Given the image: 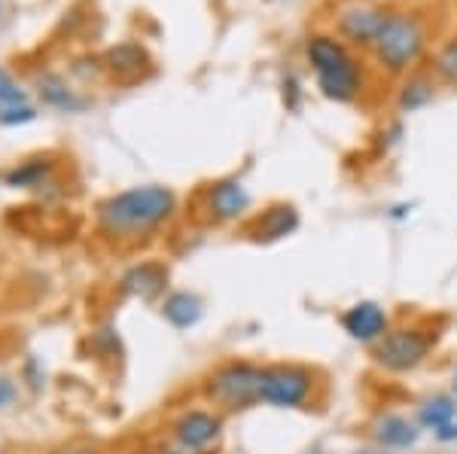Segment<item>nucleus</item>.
Returning a JSON list of instances; mask_svg holds the SVG:
<instances>
[{"label": "nucleus", "mask_w": 457, "mask_h": 454, "mask_svg": "<svg viewBox=\"0 0 457 454\" xmlns=\"http://www.w3.org/2000/svg\"><path fill=\"white\" fill-rule=\"evenodd\" d=\"M452 421H457V397H452V393H433V397L418 402L415 424L427 433H436Z\"/></svg>", "instance_id": "19"}, {"label": "nucleus", "mask_w": 457, "mask_h": 454, "mask_svg": "<svg viewBox=\"0 0 457 454\" xmlns=\"http://www.w3.org/2000/svg\"><path fill=\"white\" fill-rule=\"evenodd\" d=\"M150 454H217V451H187V449H180V445H174V442H159V445H153Z\"/></svg>", "instance_id": "26"}, {"label": "nucleus", "mask_w": 457, "mask_h": 454, "mask_svg": "<svg viewBox=\"0 0 457 454\" xmlns=\"http://www.w3.org/2000/svg\"><path fill=\"white\" fill-rule=\"evenodd\" d=\"M37 120V110L31 104H21V107H10L0 113V126L12 128V126H28V122Z\"/></svg>", "instance_id": "23"}, {"label": "nucleus", "mask_w": 457, "mask_h": 454, "mask_svg": "<svg viewBox=\"0 0 457 454\" xmlns=\"http://www.w3.org/2000/svg\"><path fill=\"white\" fill-rule=\"evenodd\" d=\"M168 287H171V272L162 260L131 262L116 281V290L135 302H162Z\"/></svg>", "instance_id": "11"}, {"label": "nucleus", "mask_w": 457, "mask_h": 454, "mask_svg": "<svg viewBox=\"0 0 457 454\" xmlns=\"http://www.w3.org/2000/svg\"><path fill=\"white\" fill-rule=\"evenodd\" d=\"M253 208V195L238 177H217L204 183L195 195V217L204 226H232L247 219Z\"/></svg>", "instance_id": "7"}, {"label": "nucleus", "mask_w": 457, "mask_h": 454, "mask_svg": "<svg viewBox=\"0 0 457 454\" xmlns=\"http://www.w3.org/2000/svg\"><path fill=\"white\" fill-rule=\"evenodd\" d=\"M46 454H101V449H95V445H62V449H53Z\"/></svg>", "instance_id": "27"}, {"label": "nucleus", "mask_w": 457, "mask_h": 454, "mask_svg": "<svg viewBox=\"0 0 457 454\" xmlns=\"http://www.w3.org/2000/svg\"><path fill=\"white\" fill-rule=\"evenodd\" d=\"M305 454H323V451H305Z\"/></svg>", "instance_id": "32"}, {"label": "nucleus", "mask_w": 457, "mask_h": 454, "mask_svg": "<svg viewBox=\"0 0 457 454\" xmlns=\"http://www.w3.org/2000/svg\"><path fill=\"white\" fill-rule=\"evenodd\" d=\"M302 55L314 77L317 92L333 104H357L370 92V68L363 53L333 31H312L302 40Z\"/></svg>", "instance_id": "2"}, {"label": "nucleus", "mask_w": 457, "mask_h": 454, "mask_svg": "<svg viewBox=\"0 0 457 454\" xmlns=\"http://www.w3.org/2000/svg\"><path fill=\"white\" fill-rule=\"evenodd\" d=\"M433 49V25L421 10H405V6H390L385 25L375 37L370 64L385 77L403 79L405 73L424 68Z\"/></svg>", "instance_id": "3"}, {"label": "nucleus", "mask_w": 457, "mask_h": 454, "mask_svg": "<svg viewBox=\"0 0 457 454\" xmlns=\"http://www.w3.org/2000/svg\"><path fill=\"white\" fill-rule=\"evenodd\" d=\"M411 214V204H394L390 208V219H405Z\"/></svg>", "instance_id": "29"}, {"label": "nucleus", "mask_w": 457, "mask_h": 454, "mask_svg": "<svg viewBox=\"0 0 457 454\" xmlns=\"http://www.w3.org/2000/svg\"><path fill=\"white\" fill-rule=\"evenodd\" d=\"M436 92H439V83L433 79V73L427 70V64L411 73H405L394 92L396 113L409 116V113H418V110L430 107L433 101H436Z\"/></svg>", "instance_id": "15"}, {"label": "nucleus", "mask_w": 457, "mask_h": 454, "mask_svg": "<svg viewBox=\"0 0 457 454\" xmlns=\"http://www.w3.org/2000/svg\"><path fill=\"white\" fill-rule=\"evenodd\" d=\"M16 397H19L16 382H12V378H0V412H4V409H10L12 402H16Z\"/></svg>", "instance_id": "25"}, {"label": "nucleus", "mask_w": 457, "mask_h": 454, "mask_svg": "<svg viewBox=\"0 0 457 454\" xmlns=\"http://www.w3.org/2000/svg\"><path fill=\"white\" fill-rule=\"evenodd\" d=\"M427 70L433 73V79L442 86V89L457 92V34L442 40L436 49L430 53V62H427Z\"/></svg>", "instance_id": "20"}, {"label": "nucleus", "mask_w": 457, "mask_h": 454, "mask_svg": "<svg viewBox=\"0 0 457 454\" xmlns=\"http://www.w3.org/2000/svg\"><path fill=\"white\" fill-rule=\"evenodd\" d=\"M452 397H457V366H454V376H452Z\"/></svg>", "instance_id": "30"}, {"label": "nucleus", "mask_w": 457, "mask_h": 454, "mask_svg": "<svg viewBox=\"0 0 457 454\" xmlns=\"http://www.w3.org/2000/svg\"><path fill=\"white\" fill-rule=\"evenodd\" d=\"M387 12L390 4H381V0H342L333 10V28L329 31L366 55L381 31V25H385Z\"/></svg>", "instance_id": "8"}, {"label": "nucleus", "mask_w": 457, "mask_h": 454, "mask_svg": "<svg viewBox=\"0 0 457 454\" xmlns=\"http://www.w3.org/2000/svg\"><path fill=\"white\" fill-rule=\"evenodd\" d=\"M424 430L415 418H405L400 412H378L370 424V439L381 451H405L421 439Z\"/></svg>", "instance_id": "13"}, {"label": "nucleus", "mask_w": 457, "mask_h": 454, "mask_svg": "<svg viewBox=\"0 0 457 454\" xmlns=\"http://www.w3.org/2000/svg\"><path fill=\"white\" fill-rule=\"evenodd\" d=\"M302 226V214L293 202H271L245 223V238L253 244H278V241L296 235Z\"/></svg>", "instance_id": "10"}, {"label": "nucleus", "mask_w": 457, "mask_h": 454, "mask_svg": "<svg viewBox=\"0 0 457 454\" xmlns=\"http://www.w3.org/2000/svg\"><path fill=\"white\" fill-rule=\"evenodd\" d=\"M323 376L320 369L296 360L265 363L262 387H260V406L287 409V412H308L320 402Z\"/></svg>", "instance_id": "5"}, {"label": "nucleus", "mask_w": 457, "mask_h": 454, "mask_svg": "<svg viewBox=\"0 0 457 454\" xmlns=\"http://www.w3.org/2000/svg\"><path fill=\"white\" fill-rule=\"evenodd\" d=\"M375 454H394V451H381V449H378V451H375Z\"/></svg>", "instance_id": "31"}, {"label": "nucleus", "mask_w": 457, "mask_h": 454, "mask_svg": "<svg viewBox=\"0 0 457 454\" xmlns=\"http://www.w3.org/2000/svg\"><path fill=\"white\" fill-rule=\"evenodd\" d=\"M159 311L165 318V324L177 329V333H187L202 324L204 318V302L202 296L193 290H168L165 299L159 302Z\"/></svg>", "instance_id": "17"}, {"label": "nucleus", "mask_w": 457, "mask_h": 454, "mask_svg": "<svg viewBox=\"0 0 457 454\" xmlns=\"http://www.w3.org/2000/svg\"><path fill=\"white\" fill-rule=\"evenodd\" d=\"M37 92H40V101L53 110H62V113H79L86 110V98L77 95V89H71L68 79L58 77V73L46 70L37 77Z\"/></svg>", "instance_id": "18"}, {"label": "nucleus", "mask_w": 457, "mask_h": 454, "mask_svg": "<svg viewBox=\"0 0 457 454\" xmlns=\"http://www.w3.org/2000/svg\"><path fill=\"white\" fill-rule=\"evenodd\" d=\"M338 326H342V333L348 335L351 342H360V345L372 348L394 324H390V311L381 302H375V299H360V302H351L348 309H342Z\"/></svg>", "instance_id": "12"}, {"label": "nucleus", "mask_w": 457, "mask_h": 454, "mask_svg": "<svg viewBox=\"0 0 457 454\" xmlns=\"http://www.w3.org/2000/svg\"><path fill=\"white\" fill-rule=\"evenodd\" d=\"M262 369L265 363L232 357V360H223L204 372L198 382V393L208 406L223 415L247 412V409L260 406Z\"/></svg>", "instance_id": "4"}, {"label": "nucleus", "mask_w": 457, "mask_h": 454, "mask_svg": "<svg viewBox=\"0 0 457 454\" xmlns=\"http://www.w3.org/2000/svg\"><path fill=\"white\" fill-rule=\"evenodd\" d=\"M21 378H25V384L31 387V391H43V384H46V372H43V363L37 360V357H28L25 369H21Z\"/></svg>", "instance_id": "24"}, {"label": "nucleus", "mask_w": 457, "mask_h": 454, "mask_svg": "<svg viewBox=\"0 0 457 454\" xmlns=\"http://www.w3.org/2000/svg\"><path fill=\"white\" fill-rule=\"evenodd\" d=\"M439 345V329L430 324H400L390 326L370 348L375 369L387 376H409L430 360Z\"/></svg>", "instance_id": "6"}, {"label": "nucleus", "mask_w": 457, "mask_h": 454, "mask_svg": "<svg viewBox=\"0 0 457 454\" xmlns=\"http://www.w3.org/2000/svg\"><path fill=\"white\" fill-rule=\"evenodd\" d=\"M180 214V199L171 186L144 183L107 195L95 210V232L116 251H135L159 238Z\"/></svg>", "instance_id": "1"}, {"label": "nucleus", "mask_w": 457, "mask_h": 454, "mask_svg": "<svg viewBox=\"0 0 457 454\" xmlns=\"http://www.w3.org/2000/svg\"><path fill=\"white\" fill-rule=\"evenodd\" d=\"M433 439H439V442H457V421L445 424L442 430H436V433H433Z\"/></svg>", "instance_id": "28"}, {"label": "nucleus", "mask_w": 457, "mask_h": 454, "mask_svg": "<svg viewBox=\"0 0 457 454\" xmlns=\"http://www.w3.org/2000/svg\"><path fill=\"white\" fill-rule=\"evenodd\" d=\"M55 174H58V159L53 153L46 156H31L21 159L4 174V183L10 189H31V193H43L46 186H55Z\"/></svg>", "instance_id": "16"}, {"label": "nucleus", "mask_w": 457, "mask_h": 454, "mask_svg": "<svg viewBox=\"0 0 457 454\" xmlns=\"http://www.w3.org/2000/svg\"><path fill=\"white\" fill-rule=\"evenodd\" d=\"M226 433V415L213 406L180 409L168 421V442L187 451H217L220 439Z\"/></svg>", "instance_id": "9"}, {"label": "nucleus", "mask_w": 457, "mask_h": 454, "mask_svg": "<svg viewBox=\"0 0 457 454\" xmlns=\"http://www.w3.org/2000/svg\"><path fill=\"white\" fill-rule=\"evenodd\" d=\"M101 70H107L120 83H135V79H141L144 73L153 70V58L141 43L125 40L107 49L104 58H101Z\"/></svg>", "instance_id": "14"}, {"label": "nucleus", "mask_w": 457, "mask_h": 454, "mask_svg": "<svg viewBox=\"0 0 457 454\" xmlns=\"http://www.w3.org/2000/svg\"><path fill=\"white\" fill-rule=\"evenodd\" d=\"M281 95H284V107L290 110V113H299L302 110V101H305V89H302L299 77L296 73H287L284 83H281Z\"/></svg>", "instance_id": "22"}, {"label": "nucleus", "mask_w": 457, "mask_h": 454, "mask_svg": "<svg viewBox=\"0 0 457 454\" xmlns=\"http://www.w3.org/2000/svg\"><path fill=\"white\" fill-rule=\"evenodd\" d=\"M21 104H31V101H28V92L21 89L10 73L0 68V113L10 107H21Z\"/></svg>", "instance_id": "21"}]
</instances>
